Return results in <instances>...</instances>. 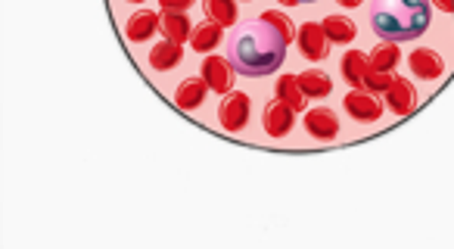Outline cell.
<instances>
[{
  "label": "cell",
  "mask_w": 454,
  "mask_h": 249,
  "mask_svg": "<svg viewBox=\"0 0 454 249\" xmlns=\"http://www.w3.org/2000/svg\"><path fill=\"white\" fill-rule=\"evenodd\" d=\"M280 4H286V7H296V4H315V0H280Z\"/></svg>",
  "instance_id": "4316f807"
},
{
  "label": "cell",
  "mask_w": 454,
  "mask_h": 249,
  "mask_svg": "<svg viewBox=\"0 0 454 249\" xmlns=\"http://www.w3.org/2000/svg\"><path fill=\"white\" fill-rule=\"evenodd\" d=\"M206 94H208V84H206V78H187V82H181L177 84V90H175V103L181 109H200L202 106V100H206Z\"/></svg>",
  "instance_id": "7c38bea8"
},
{
  "label": "cell",
  "mask_w": 454,
  "mask_h": 249,
  "mask_svg": "<svg viewBox=\"0 0 454 249\" xmlns=\"http://www.w3.org/2000/svg\"><path fill=\"white\" fill-rule=\"evenodd\" d=\"M202 78H206L208 90H215V94L224 97V94L234 90L237 66L224 57H206V63H202Z\"/></svg>",
  "instance_id": "5b68a950"
},
{
  "label": "cell",
  "mask_w": 454,
  "mask_h": 249,
  "mask_svg": "<svg viewBox=\"0 0 454 249\" xmlns=\"http://www.w3.org/2000/svg\"><path fill=\"white\" fill-rule=\"evenodd\" d=\"M162 4V13H184L196 4V0H159Z\"/></svg>",
  "instance_id": "cb8c5ba5"
},
{
  "label": "cell",
  "mask_w": 454,
  "mask_h": 249,
  "mask_svg": "<svg viewBox=\"0 0 454 249\" xmlns=\"http://www.w3.org/2000/svg\"><path fill=\"white\" fill-rule=\"evenodd\" d=\"M131 4H144V0H131Z\"/></svg>",
  "instance_id": "83f0119b"
},
{
  "label": "cell",
  "mask_w": 454,
  "mask_h": 249,
  "mask_svg": "<svg viewBox=\"0 0 454 249\" xmlns=\"http://www.w3.org/2000/svg\"><path fill=\"white\" fill-rule=\"evenodd\" d=\"M181 59H184V51H181V44H175V41H159L156 47L150 51V66L156 72H168V69H175V66H181Z\"/></svg>",
  "instance_id": "5bb4252c"
},
{
  "label": "cell",
  "mask_w": 454,
  "mask_h": 249,
  "mask_svg": "<svg viewBox=\"0 0 454 249\" xmlns=\"http://www.w3.org/2000/svg\"><path fill=\"white\" fill-rule=\"evenodd\" d=\"M299 53L311 63H321L330 53V38L324 32V22H305L299 28Z\"/></svg>",
  "instance_id": "8992f818"
},
{
  "label": "cell",
  "mask_w": 454,
  "mask_h": 249,
  "mask_svg": "<svg viewBox=\"0 0 454 249\" xmlns=\"http://www.w3.org/2000/svg\"><path fill=\"white\" fill-rule=\"evenodd\" d=\"M253 113V100L240 90H231L224 94V100L218 103V121L224 125V131H243Z\"/></svg>",
  "instance_id": "3957f363"
},
{
  "label": "cell",
  "mask_w": 454,
  "mask_h": 249,
  "mask_svg": "<svg viewBox=\"0 0 454 249\" xmlns=\"http://www.w3.org/2000/svg\"><path fill=\"white\" fill-rule=\"evenodd\" d=\"M218 44H221V26H215V22H202V26H196L193 35H190V47H193L196 53H208Z\"/></svg>",
  "instance_id": "d6986e66"
},
{
  "label": "cell",
  "mask_w": 454,
  "mask_h": 249,
  "mask_svg": "<svg viewBox=\"0 0 454 249\" xmlns=\"http://www.w3.org/2000/svg\"><path fill=\"white\" fill-rule=\"evenodd\" d=\"M386 106L395 115H411L417 109V90L408 78H395L392 88L386 90Z\"/></svg>",
  "instance_id": "30bf717a"
},
{
  "label": "cell",
  "mask_w": 454,
  "mask_h": 249,
  "mask_svg": "<svg viewBox=\"0 0 454 249\" xmlns=\"http://www.w3.org/2000/svg\"><path fill=\"white\" fill-rule=\"evenodd\" d=\"M262 19H265V22H271V26H274V28H278V32H280V35H284V38H286V41L299 38V35H296V28H293V22H290V19H286V16H284V13H274V10H268V13H262Z\"/></svg>",
  "instance_id": "603a6c76"
},
{
  "label": "cell",
  "mask_w": 454,
  "mask_h": 249,
  "mask_svg": "<svg viewBox=\"0 0 454 249\" xmlns=\"http://www.w3.org/2000/svg\"><path fill=\"white\" fill-rule=\"evenodd\" d=\"M156 32H162V16L153 13V10H137V13L128 19L125 26V35L128 41H134V44H140V41H150Z\"/></svg>",
  "instance_id": "9c48e42d"
},
{
  "label": "cell",
  "mask_w": 454,
  "mask_h": 249,
  "mask_svg": "<svg viewBox=\"0 0 454 249\" xmlns=\"http://www.w3.org/2000/svg\"><path fill=\"white\" fill-rule=\"evenodd\" d=\"M392 72H377V69H371L367 72V78H364V90H371V94H386V90L392 88Z\"/></svg>",
  "instance_id": "7402d4cb"
},
{
  "label": "cell",
  "mask_w": 454,
  "mask_h": 249,
  "mask_svg": "<svg viewBox=\"0 0 454 249\" xmlns=\"http://www.w3.org/2000/svg\"><path fill=\"white\" fill-rule=\"evenodd\" d=\"M408 66H411L414 75L427 78V82H433V78H439L442 72H445V59H442L433 47H420V51H414L408 57Z\"/></svg>",
  "instance_id": "8fae6325"
},
{
  "label": "cell",
  "mask_w": 454,
  "mask_h": 249,
  "mask_svg": "<svg viewBox=\"0 0 454 249\" xmlns=\"http://www.w3.org/2000/svg\"><path fill=\"white\" fill-rule=\"evenodd\" d=\"M429 0H373L371 28L383 41H414L429 28Z\"/></svg>",
  "instance_id": "7a4b0ae2"
},
{
  "label": "cell",
  "mask_w": 454,
  "mask_h": 249,
  "mask_svg": "<svg viewBox=\"0 0 454 249\" xmlns=\"http://www.w3.org/2000/svg\"><path fill=\"white\" fill-rule=\"evenodd\" d=\"M278 100H284L286 106H293L296 113H302L305 109V90H302V84H299V75H280Z\"/></svg>",
  "instance_id": "ac0fdd59"
},
{
  "label": "cell",
  "mask_w": 454,
  "mask_h": 249,
  "mask_svg": "<svg viewBox=\"0 0 454 249\" xmlns=\"http://www.w3.org/2000/svg\"><path fill=\"white\" fill-rule=\"evenodd\" d=\"M162 35L175 44H184L193 35V26L184 13H162Z\"/></svg>",
  "instance_id": "ffe728a7"
},
{
  "label": "cell",
  "mask_w": 454,
  "mask_h": 249,
  "mask_svg": "<svg viewBox=\"0 0 454 249\" xmlns=\"http://www.w3.org/2000/svg\"><path fill=\"white\" fill-rule=\"evenodd\" d=\"M398 59H402V51H398L395 41H386V44L373 47L371 53V69L377 72H395L398 69Z\"/></svg>",
  "instance_id": "44dd1931"
},
{
  "label": "cell",
  "mask_w": 454,
  "mask_h": 249,
  "mask_svg": "<svg viewBox=\"0 0 454 249\" xmlns=\"http://www.w3.org/2000/svg\"><path fill=\"white\" fill-rule=\"evenodd\" d=\"M299 84H302L305 97H311V100H321V97H327L330 90H333V78H330L327 72H321V69L299 72Z\"/></svg>",
  "instance_id": "9a60e30c"
},
{
  "label": "cell",
  "mask_w": 454,
  "mask_h": 249,
  "mask_svg": "<svg viewBox=\"0 0 454 249\" xmlns=\"http://www.w3.org/2000/svg\"><path fill=\"white\" fill-rule=\"evenodd\" d=\"M340 69H342V78H346L352 88H364V78H367V72H371V57H364V53H358V51H346Z\"/></svg>",
  "instance_id": "4fadbf2b"
},
{
  "label": "cell",
  "mask_w": 454,
  "mask_h": 249,
  "mask_svg": "<svg viewBox=\"0 0 454 249\" xmlns=\"http://www.w3.org/2000/svg\"><path fill=\"white\" fill-rule=\"evenodd\" d=\"M342 109H346L355 121H364L367 125V121H377L380 115H383V100H380V94H371V90H364V88H355L346 94Z\"/></svg>",
  "instance_id": "277c9868"
},
{
  "label": "cell",
  "mask_w": 454,
  "mask_h": 249,
  "mask_svg": "<svg viewBox=\"0 0 454 249\" xmlns=\"http://www.w3.org/2000/svg\"><path fill=\"white\" fill-rule=\"evenodd\" d=\"M202 10H206L208 22L221 28L237 22V0H202Z\"/></svg>",
  "instance_id": "e0dca14e"
},
{
  "label": "cell",
  "mask_w": 454,
  "mask_h": 249,
  "mask_svg": "<svg viewBox=\"0 0 454 249\" xmlns=\"http://www.w3.org/2000/svg\"><path fill=\"white\" fill-rule=\"evenodd\" d=\"M262 121H265V135L278 141V137H286L293 131V125H296V109L286 106L284 100L274 97L265 106V113H262Z\"/></svg>",
  "instance_id": "52a82bcc"
},
{
  "label": "cell",
  "mask_w": 454,
  "mask_h": 249,
  "mask_svg": "<svg viewBox=\"0 0 454 249\" xmlns=\"http://www.w3.org/2000/svg\"><path fill=\"white\" fill-rule=\"evenodd\" d=\"M305 128H309V135L317 137V141H336V135H340V119H336L333 109L315 106L305 113Z\"/></svg>",
  "instance_id": "ba28073f"
},
{
  "label": "cell",
  "mask_w": 454,
  "mask_h": 249,
  "mask_svg": "<svg viewBox=\"0 0 454 249\" xmlns=\"http://www.w3.org/2000/svg\"><path fill=\"white\" fill-rule=\"evenodd\" d=\"M324 32H327L330 44H352L358 28H355V22L348 16H327L324 19Z\"/></svg>",
  "instance_id": "2e32d148"
},
{
  "label": "cell",
  "mask_w": 454,
  "mask_h": 249,
  "mask_svg": "<svg viewBox=\"0 0 454 249\" xmlns=\"http://www.w3.org/2000/svg\"><path fill=\"white\" fill-rule=\"evenodd\" d=\"M286 44L290 41L259 16V19L237 26L227 35V59L237 66V72L247 78H265L284 66Z\"/></svg>",
  "instance_id": "6da1fadb"
},
{
  "label": "cell",
  "mask_w": 454,
  "mask_h": 249,
  "mask_svg": "<svg viewBox=\"0 0 454 249\" xmlns=\"http://www.w3.org/2000/svg\"><path fill=\"white\" fill-rule=\"evenodd\" d=\"M433 4L442 10V13H454V0H433Z\"/></svg>",
  "instance_id": "d4e9b609"
},
{
  "label": "cell",
  "mask_w": 454,
  "mask_h": 249,
  "mask_svg": "<svg viewBox=\"0 0 454 249\" xmlns=\"http://www.w3.org/2000/svg\"><path fill=\"white\" fill-rule=\"evenodd\" d=\"M336 4H342V7H361L364 0H336Z\"/></svg>",
  "instance_id": "484cf974"
}]
</instances>
